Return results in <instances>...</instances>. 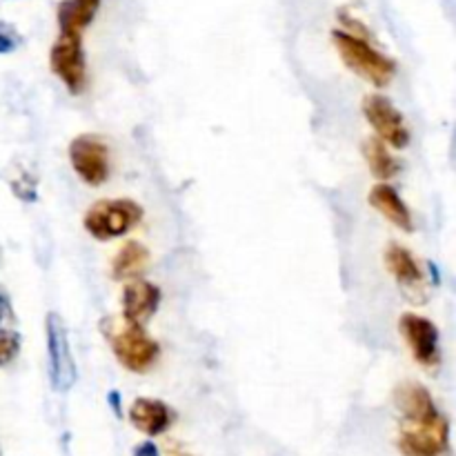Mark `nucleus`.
<instances>
[{
	"label": "nucleus",
	"mask_w": 456,
	"mask_h": 456,
	"mask_svg": "<svg viewBox=\"0 0 456 456\" xmlns=\"http://www.w3.org/2000/svg\"><path fill=\"white\" fill-rule=\"evenodd\" d=\"M102 334L110 341L111 350H114L116 359L132 372L142 374L150 370L159 359V343L150 338L142 325L127 323V321L105 319L101 325Z\"/></svg>",
	"instance_id": "obj_1"
},
{
	"label": "nucleus",
	"mask_w": 456,
	"mask_h": 456,
	"mask_svg": "<svg viewBox=\"0 0 456 456\" xmlns=\"http://www.w3.org/2000/svg\"><path fill=\"white\" fill-rule=\"evenodd\" d=\"M332 40L337 45L338 53H341L343 62L354 74H359L361 78L370 80L377 87H386L395 78L396 62L387 58L386 53L379 52V49H374L365 38L337 29L332 34Z\"/></svg>",
	"instance_id": "obj_2"
},
{
	"label": "nucleus",
	"mask_w": 456,
	"mask_h": 456,
	"mask_svg": "<svg viewBox=\"0 0 456 456\" xmlns=\"http://www.w3.org/2000/svg\"><path fill=\"white\" fill-rule=\"evenodd\" d=\"M142 216V208L127 199H105L89 208L85 230L98 240H111L127 234Z\"/></svg>",
	"instance_id": "obj_3"
},
{
	"label": "nucleus",
	"mask_w": 456,
	"mask_h": 456,
	"mask_svg": "<svg viewBox=\"0 0 456 456\" xmlns=\"http://www.w3.org/2000/svg\"><path fill=\"white\" fill-rule=\"evenodd\" d=\"M45 332H47V352H49V379L56 392L71 390L76 383V363L71 356L67 328L56 312H49L45 321Z\"/></svg>",
	"instance_id": "obj_4"
},
{
	"label": "nucleus",
	"mask_w": 456,
	"mask_h": 456,
	"mask_svg": "<svg viewBox=\"0 0 456 456\" xmlns=\"http://www.w3.org/2000/svg\"><path fill=\"white\" fill-rule=\"evenodd\" d=\"M69 160L74 172L87 185H102L110 176V150H107L105 141L94 134H83L71 141Z\"/></svg>",
	"instance_id": "obj_5"
},
{
	"label": "nucleus",
	"mask_w": 456,
	"mask_h": 456,
	"mask_svg": "<svg viewBox=\"0 0 456 456\" xmlns=\"http://www.w3.org/2000/svg\"><path fill=\"white\" fill-rule=\"evenodd\" d=\"M363 114L379 134V141L392 147H405L410 141L408 127H405V118L390 98L381 96V94H372L363 101Z\"/></svg>",
	"instance_id": "obj_6"
},
{
	"label": "nucleus",
	"mask_w": 456,
	"mask_h": 456,
	"mask_svg": "<svg viewBox=\"0 0 456 456\" xmlns=\"http://www.w3.org/2000/svg\"><path fill=\"white\" fill-rule=\"evenodd\" d=\"M52 69L71 94H78L85 85V53L78 34H61L49 53Z\"/></svg>",
	"instance_id": "obj_7"
},
{
	"label": "nucleus",
	"mask_w": 456,
	"mask_h": 456,
	"mask_svg": "<svg viewBox=\"0 0 456 456\" xmlns=\"http://www.w3.org/2000/svg\"><path fill=\"white\" fill-rule=\"evenodd\" d=\"M399 448L405 456H441L448 448V421L439 414L432 421L408 423Z\"/></svg>",
	"instance_id": "obj_8"
},
{
	"label": "nucleus",
	"mask_w": 456,
	"mask_h": 456,
	"mask_svg": "<svg viewBox=\"0 0 456 456\" xmlns=\"http://www.w3.org/2000/svg\"><path fill=\"white\" fill-rule=\"evenodd\" d=\"M399 330L405 341H408L417 363L426 365V368L439 365V330L430 319H423L419 314H403L399 321Z\"/></svg>",
	"instance_id": "obj_9"
},
{
	"label": "nucleus",
	"mask_w": 456,
	"mask_h": 456,
	"mask_svg": "<svg viewBox=\"0 0 456 456\" xmlns=\"http://www.w3.org/2000/svg\"><path fill=\"white\" fill-rule=\"evenodd\" d=\"M160 289L154 283L142 279H134L123 289V321L136 325H145L159 310Z\"/></svg>",
	"instance_id": "obj_10"
},
{
	"label": "nucleus",
	"mask_w": 456,
	"mask_h": 456,
	"mask_svg": "<svg viewBox=\"0 0 456 456\" xmlns=\"http://www.w3.org/2000/svg\"><path fill=\"white\" fill-rule=\"evenodd\" d=\"M395 403L408 423H426L432 421L435 417H439L430 392H428L421 383L408 381L403 383V386L396 387Z\"/></svg>",
	"instance_id": "obj_11"
},
{
	"label": "nucleus",
	"mask_w": 456,
	"mask_h": 456,
	"mask_svg": "<svg viewBox=\"0 0 456 456\" xmlns=\"http://www.w3.org/2000/svg\"><path fill=\"white\" fill-rule=\"evenodd\" d=\"M172 410L159 399H136L129 408V421L136 430H141L147 436H159L172 426Z\"/></svg>",
	"instance_id": "obj_12"
},
{
	"label": "nucleus",
	"mask_w": 456,
	"mask_h": 456,
	"mask_svg": "<svg viewBox=\"0 0 456 456\" xmlns=\"http://www.w3.org/2000/svg\"><path fill=\"white\" fill-rule=\"evenodd\" d=\"M370 205H372L374 209H379V212H381L387 221L395 223L396 227H401V230L405 232H412V214H410L408 205L403 203L399 191L392 185L381 183V185L372 187V191H370Z\"/></svg>",
	"instance_id": "obj_13"
},
{
	"label": "nucleus",
	"mask_w": 456,
	"mask_h": 456,
	"mask_svg": "<svg viewBox=\"0 0 456 456\" xmlns=\"http://www.w3.org/2000/svg\"><path fill=\"white\" fill-rule=\"evenodd\" d=\"M386 263L401 288L408 294H419L423 289V274L417 258L401 245H390L386 252Z\"/></svg>",
	"instance_id": "obj_14"
},
{
	"label": "nucleus",
	"mask_w": 456,
	"mask_h": 456,
	"mask_svg": "<svg viewBox=\"0 0 456 456\" xmlns=\"http://www.w3.org/2000/svg\"><path fill=\"white\" fill-rule=\"evenodd\" d=\"M102 0H62L58 4V25L61 34H83L85 27L92 25L101 9Z\"/></svg>",
	"instance_id": "obj_15"
},
{
	"label": "nucleus",
	"mask_w": 456,
	"mask_h": 456,
	"mask_svg": "<svg viewBox=\"0 0 456 456\" xmlns=\"http://www.w3.org/2000/svg\"><path fill=\"white\" fill-rule=\"evenodd\" d=\"M147 265H150V252H147L145 245L136 243V240H129L114 256L111 272H114L116 279L134 281L147 270Z\"/></svg>",
	"instance_id": "obj_16"
},
{
	"label": "nucleus",
	"mask_w": 456,
	"mask_h": 456,
	"mask_svg": "<svg viewBox=\"0 0 456 456\" xmlns=\"http://www.w3.org/2000/svg\"><path fill=\"white\" fill-rule=\"evenodd\" d=\"M363 154L370 165V172L377 178H381V181H387V178L399 174V160L387 151V145L383 141H379V138H368V141H365Z\"/></svg>",
	"instance_id": "obj_17"
},
{
	"label": "nucleus",
	"mask_w": 456,
	"mask_h": 456,
	"mask_svg": "<svg viewBox=\"0 0 456 456\" xmlns=\"http://www.w3.org/2000/svg\"><path fill=\"white\" fill-rule=\"evenodd\" d=\"M20 352V337L13 330L0 328V368L12 363Z\"/></svg>",
	"instance_id": "obj_18"
},
{
	"label": "nucleus",
	"mask_w": 456,
	"mask_h": 456,
	"mask_svg": "<svg viewBox=\"0 0 456 456\" xmlns=\"http://www.w3.org/2000/svg\"><path fill=\"white\" fill-rule=\"evenodd\" d=\"M22 43V36L9 22L0 20V53H12Z\"/></svg>",
	"instance_id": "obj_19"
},
{
	"label": "nucleus",
	"mask_w": 456,
	"mask_h": 456,
	"mask_svg": "<svg viewBox=\"0 0 456 456\" xmlns=\"http://www.w3.org/2000/svg\"><path fill=\"white\" fill-rule=\"evenodd\" d=\"M4 321H9V323H12V321H13V307H12V301H9L7 292L0 288V325H3Z\"/></svg>",
	"instance_id": "obj_20"
},
{
	"label": "nucleus",
	"mask_w": 456,
	"mask_h": 456,
	"mask_svg": "<svg viewBox=\"0 0 456 456\" xmlns=\"http://www.w3.org/2000/svg\"><path fill=\"white\" fill-rule=\"evenodd\" d=\"M134 456H160V452L154 444H141L134 450Z\"/></svg>",
	"instance_id": "obj_21"
},
{
	"label": "nucleus",
	"mask_w": 456,
	"mask_h": 456,
	"mask_svg": "<svg viewBox=\"0 0 456 456\" xmlns=\"http://www.w3.org/2000/svg\"><path fill=\"white\" fill-rule=\"evenodd\" d=\"M110 401H111V405H114L116 412H120V408H118V405H120V399H116V395H111V396H110Z\"/></svg>",
	"instance_id": "obj_22"
},
{
	"label": "nucleus",
	"mask_w": 456,
	"mask_h": 456,
	"mask_svg": "<svg viewBox=\"0 0 456 456\" xmlns=\"http://www.w3.org/2000/svg\"><path fill=\"white\" fill-rule=\"evenodd\" d=\"M174 456H187V454H174Z\"/></svg>",
	"instance_id": "obj_23"
}]
</instances>
